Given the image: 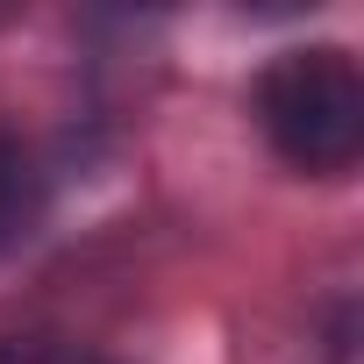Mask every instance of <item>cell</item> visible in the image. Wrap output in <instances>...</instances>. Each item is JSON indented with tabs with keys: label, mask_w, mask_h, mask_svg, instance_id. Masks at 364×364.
I'll return each mask as SVG.
<instances>
[{
	"label": "cell",
	"mask_w": 364,
	"mask_h": 364,
	"mask_svg": "<svg viewBox=\"0 0 364 364\" xmlns=\"http://www.w3.org/2000/svg\"><path fill=\"white\" fill-rule=\"evenodd\" d=\"M79 364H100V357H79Z\"/></svg>",
	"instance_id": "4"
},
{
	"label": "cell",
	"mask_w": 364,
	"mask_h": 364,
	"mask_svg": "<svg viewBox=\"0 0 364 364\" xmlns=\"http://www.w3.org/2000/svg\"><path fill=\"white\" fill-rule=\"evenodd\" d=\"M43 208H50V186H43V164L22 136L0 129V257L22 250L36 229H43Z\"/></svg>",
	"instance_id": "2"
},
{
	"label": "cell",
	"mask_w": 364,
	"mask_h": 364,
	"mask_svg": "<svg viewBox=\"0 0 364 364\" xmlns=\"http://www.w3.org/2000/svg\"><path fill=\"white\" fill-rule=\"evenodd\" d=\"M250 114L272 157L307 178H343L364 157V72L343 43L279 50L250 86Z\"/></svg>",
	"instance_id": "1"
},
{
	"label": "cell",
	"mask_w": 364,
	"mask_h": 364,
	"mask_svg": "<svg viewBox=\"0 0 364 364\" xmlns=\"http://www.w3.org/2000/svg\"><path fill=\"white\" fill-rule=\"evenodd\" d=\"M0 364H79V350H65L50 336H8L0 343Z\"/></svg>",
	"instance_id": "3"
}]
</instances>
